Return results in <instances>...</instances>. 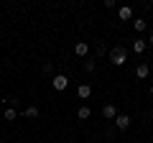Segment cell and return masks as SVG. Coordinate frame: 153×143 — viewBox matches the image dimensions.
Wrapping results in <instances>:
<instances>
[{
    "label": "cell",
    "instance_id": "obj_1",
    "mask_svg": "<svg viewBox=\"0 0 153 143\" xmlns=\"http://www.w3.org/2000/svg\"><path fill=\"white\" fill-rule=\"evenodd\" d=\"M110 61H112L115 66H123V64H125V61H128V51H125V46H120V44L115 46V49L110 51Z\"/></svg>",
    "mask_w": 153,
    "mask_h": 143
},
{
    "label": "cell",
    "instance_id": "obj_2",
    "mask_svg": "<svg viewBox=\"0 0 153 143\" xmlns=\"http://www.w3.org/2000/svg\"><path fill=\"white\" fill-rule=\"evenodd\" d=\"M51 87H54L56 92H61V89H66V87H69V77H66V74H56V77L51 79Z\"/></svg>",
    "mask_w": 153,
    "mask_h": 143
},
{
    "label": "cell",
    "instance_id": "obj_3",
    "mask_svg": "<svg viewBox=\"0 0 153 143\" xmlns=\"http://www.w3.org/2000/svg\"><path fill=\"white\" fill-rule=\"evenodd\" d=\"M74 54H76V56H87V54H89V44H87V41H76Z\"/></svg>",
    "mask_w": 153,
    "mask_h": 143
},
{
    "label": "cell",
    "instance_id": "obj_4",
    "mask_svg": "<svg viewBox=\"0 0 153 143\" xmlns=\"http://www.w3.org/2000/svg\"><path fill=\"white\" fill-rule=\"evenodd\" d=\"M102 115L107 118V120H115V118H117V107H115V105H105V107H102Z\"/></svg>",
    "mask_w": 153,
    "mask_h": 143
},
{
    "label": "cell",
    "instance_id": "obj_5",
    "mask_svg": "<svg viewBox=\"0 0 153 143\" xmlns=\"http://www.w3.org/2000/svg\"><path fill=\"white\" fill-rule=\"evenodd\" d=\"M115 125H117V130H125V128L130 125V118L128 115H117L115 118Z\"/></svg>",
    "mask_w": 153,
    "mask_h": 143
},
{
    "label": "cell",
    "instance_id": "obj_6",
    "mask_svg": "<svg viewBox=\"0 0 153 143\" xmlns=\"http://www.w3.org/2000/svg\"><path fill=\"white\" fill-rule=\"evenodd\" d=\"M76 95H79L82 100H87L89 95H92V87H89V84H79V87H76Z\"/></svg>",
    "mask_w": 153,
    "mask_h": 143
},
{
    "label": "cell",
    "instance_id": "obj_7",
    "mask_svg": "<svg viewBox=\"0 0 153 143\" xmlns=\"http://www.w3.org/2000/svg\"><path fill=\"white\" fill-rule=\"evenodd\" d=\"M146 49H148V44H146L143 39H135V41H133V51H135V54H143Z\"/></svg>",
    "mask_w": 153,
    "mask_h": 143
},
{
    "label": "cell",
    "instance_id": "obj_8",
    "mask_svg": "<svg viewBox=\"0 0 153 143\" xmlns=\"http://www.w3.org/2000/svg\"><path fill=\"white\" fill-rule=\"evenodd\" d=\"M148 72H151V69H148V64H138L135 77H138V79H146V77H148Z\"/></svg>",
    "mask_w": 153,
    "mask_h": 143
},
{
    "label": "cell",
    "instance_id": "obj_9",
    "mask_svg": "<svg viewBox=\"0 0 153 143\" xmlns=\"http://www.w3.org/2000/svg\"><path fill=\"white\" fill-rule=\"evenodd\" d=\"M89 115H92V110H89L87 105H82V107H79V110H76V118H79V120H87Z\"/></svg>",
    "mask_w": 153,
    "mask_h": 143
},
{
    "label": "cell",
    "instance_id": "obj_10",
    "mask_svg": "<svg viewBox=\"0 0 153 143\" xmlns=\"http://www.w3.org/2000/svg\"><path fill=\"white\" fill-rule=\"evenodd\" d=\"M117 16H120V21H130V18H133V10H130V8H128V5H123Z\"/></svg>",
    "mask_w": 153,
    "mask_h": 143
},
{
    "label": "cell",
    "instance_id": "obj_11",
    "mask_svg": "<svg viewBox=\"0 0 153 143\" xmlns=\"http://www.w3.org/2000/svg\"><path fill=\"white\" fill-rule=\"evenodd\" d=\"M23 115H26V118H38V107H36V105H28L26 110H23Z\"/></svg>",
    "mask_w": 153,
    "mask_h": 143
},
{
    "label": "cell",
    "instance_id": "obj_12",
    "mask_svg": "<svg viewBox=\"0 0 153 143\" xmlns=\"http://www.w3.org/2000/svg\"><path fill=\"white\" fill-rule=\"evenodd\" d=\"M133 28H135V31L140 33V31H146L148 26H146V21H143V18H135V21H133Z\"/></svg>",
    "mask_w": 153,
    "mask_h": 143
},
{
    "label": "cell",
    "instance_id": "obj_13",
    "mask_svg": "<svg viewBox=\"0 0 153 143\" xmlns=\"http://www.w3.org/2000/svg\"><path fill=\"white\" fill-rule=\"evenodd\" d=\"M16 115H18V112H16V107H8V110H5V120H8V123H13V120H16Z\"/></svg>",
    "mask_w": 153,
    "mask_h": 143
},
{
    "label": "cell",
    "instance_id": "obj_14",
    "mask_svg": "<svg viewBox=\"0 0 153 143\" xmlns=\"http://www.w3.org/2000/svg\"><path fill=\"white\" fill-rule=\"evenodd\" d=\"M94 61H97V59H87V61H84V69H87L89 74H94Z\"/></svg>",
    "mask_w": 153,
    "mask_h": 143
},
{
    "label": "cell",
    "instance_id": "obj_15",
    "mask_svg": "<svg viewBox=\"0 0 153 143\" xmlns=\"http://www.w3.org/2000/svg\"><path fill=\"white\" fill-rule=\"evenodd\" d=\"M94 54H97V56H105V54H107V49H105V46H97V51H94Z\"/></svg>",
    "mask_w": 153,
    "mask_h": 143
},
{
    "label": "cell",
    "instance_id": "obj_16",
    "mask_svg": "<svg viewBox=\"0 0 153 143\" xmlns=\"http://www.w3.org/2000/svg\"><path fill=\"white\" fill-rule=\"evenodd\" d=\"M146 44H151V46H153V31H151V36H148V41H146Z\"/></svg>",
    "mask_w": 153,
    "mask_h": 143
},
{
    "label": "cell",
    "instance_id": "obj_17",
    "mask_svg": "<svg viewBox=\"0 0 153 143\" xmlns=\"http://www.w3.org/2000/svg\"><path fill=\"white\" fill-rule=\"evenodd\" d=\"M151 95H153V84H151Z\"/></svg>",
    "mask_w": 153,
    "mask_h": 143
},
{
    "label": "cell",
    "instance_id": "obj_18",
    "mask_svg": "<svg viewBox=\"0 0 153 143\" xmlns=\"http://www.w3.org/2000/svg\"><path fill=\"white\" fill-rule=\"evenodd\" d=\"M0 143H3V141H0Z\"/></svg>",
    "mask_w": 153,
    "mask_h": 143
}]
</instances>
